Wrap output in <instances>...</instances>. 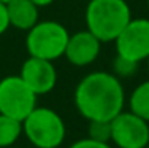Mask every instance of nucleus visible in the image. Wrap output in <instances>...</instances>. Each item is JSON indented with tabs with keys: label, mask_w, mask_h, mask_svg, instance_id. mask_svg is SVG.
<instances>
[{
	"label": "nucleus",
	"mask_w": 149,
	"mask_h": 148,
	"mask_svg": "<svg viewBox=\"0 0 149 148\" xmlns=\"http://www.w3.org/2000/svg\"><path fill=\"white\" fill-rule=\"evenodd\" d=\"M73 100L79 115L87 121H113L124 112L125 93L114 73L92 72L78 83Z\"/></svg>",
	"instance_id": "obj_1"
},
{
	"label": "nucleus",
	"mask_w": 149,
	"mask_h": 148,
	"mask_svg": "<svg viewBox=\"0 0 149 148\" xmlns=\"http://www.w3.org/2000/svg\"><path fill=\"white\" fill-rule=\"evenodd\" d=\"M132 19L125 0H91L86 6V27L102 43L114 41Z\"/></svg>",
	"instance_id": "obj_2"
},
{
	"label": "nucleus",
	"mask_w": 149,
	"mask_h": 148,
	"mask_svg": "<svg viewBox=\"0 0 149 148\" xmlns=\"http://www.w3.org/2000/svg\"><path fill=\"white\" fill-rule=\"evenodd\" d=\"M22 134L35 148H59L65 140L67 128L56 110L37 105L22 121Z\"/></svg>",
	"instance_id": "obj_3"
},
{
	"label": "nucleus",
	"mask_w": 149,
	"mask_h": 148,
	"mask_svg": "<svg viewBox=\"0 0 149 148\" xmlns=\"http://www.w3.org/2000/svg\"><path fill=\"white\" fill-rule=\"evenodd\" d=\"M70 34L57 21H38L27 32L26 48L32 58L56 61L65 54Z\"/></svg>",
	"instance_id": "obj_4"
},
{
	"label": "nucleus",
	"mask_w": 149,
	"mask_h": 148,
	"mask_svg": "<svg viewBox=\"0 0 149 148\" xmlns=\"http://www.w3.org/2000/svg\"><path fill=\"white\" fill-rule=\"evenodd\" d=\"M37 97L19 75L0 80V115L24 121L37 107Z\"/></svg>",
	"instance_id": "obj_5"
},
{
	"label": "nucleus",
	"mask_w": 149,
	"mask_h": 148,
	"mask_svg": "<svg viewBox=\"0 0 149 148\" xmlns=\"http://www.w3.org/2000/svg\"><path fill=\"white\" fill-rule=\"evenodd\" d=\"M116 53L136 64L148 61L149 58V19H130L125 29L114 40Z\"/></svg>",
	"instance_id": "obj_6"
},
{
	"label": "nucleus",
	"mask_w": 149,
	"mask_h": 148,
	"mask_svg": "<svg viewBox=\"0 0 149 148\" xmlns=\"http://www.w3.org/2000/svg\"><path fill=\"white\" fill-rule=\"evenodd\" d=\"M111 142L118 148H146L149 123L132 112H120L111 121Z\"/></svg>",
	"instance_id": "obj_7"
},
{
	"label": "nucleus",
	"mask_w": 149,
	"mask_h": 148,
	"mask_svg": "<svg viewBox=\"0 0 149 148\" xmlns=\"http://www.w3.org/2000/svg\"><path fill=\"white\" fill-rule=\"evenodd\" d=\"M19 76L37 96L51 93L57 83V72L51 61L29 56L21 67Z\"/></svg>",
	"instance_id": "obj_8"
},
{
	"label": "nucleus",
	"mask_w": 149,
	"mask_h": 148,
	"mask_svg": "<svg viewBox=\"0 0 149 148\" xmlns=\"http://www.w3.org/2000/svg\"><path fill=\"white\" fill-rule=\"evenodd\" d=\"M100 49H102V41L86 29L70 35L63 56L72 65L86 67L91 65L98 58Z\"/></svg>",
	"instance_id": "obj_9"
},
{
	"label": "nucleus",
	"mask_w": 149,
	"mask_h": 148,
	"mask_svg": "<svg viewBox=\"0 0 149 148\" xmlns=\"http://www.w3.org/2000/svg\"><path fill=\"white\" fill-rule=\"evenodd\" d=\"M10 18V27L29 32L40 19V6L32 0H13L6 3Z\"/></svg>",
	"instance_id": "obj_10"
},
{
	"label": "nucleus",
	"mask_w": 149,
	"mask_h": 148,
	"mask_svg": "<svg viewBox=\"0 0 149 148\" xmlns=\"http://www.w3.org/2000/svg\"><path fill=\"white\" fill-rule=\"evenodd\" d=\"M129 110L149 123V80L140 83L129 97Z\"/></svg>",
	"instance_id": "obj_11"
},
{
	"label": "nucleus",
	"mask_w": 149,
	"mask_h": 148,
	"mask_svg": "<svg viewBox=\"0 0 149 148\" xmlns=\"http://www.w3.org/2000/svg\"><path fill=\"white\" fill-rule=\"evenodd\" d=\"M22 135V121L0 115V148H11Z\"/></svg>",
	"instance_id": "obj_12"
},
{
	"label": "nucleus",
	"mask_w": 149,
	"mask_h": 148,
	"mask_svg": "<svg viewBox=\"0 0 149 148\" xmlns=\"http://www.w3.org/2000/svg\"><path fill=\"white\" fill-rule=\"evenodd\" d=\"M87 137L97 142H111V121H89Z\"/></svg>",
	"instance_id": "obj_13"
},
{
	"label": "nucleus",
	"mask_w": 149,
	"mask_h": 148,
	"mask_svg": "<svg viewBox=\"0 0 149 148\" xmlns=\"http://www.w3.org/2000/svg\"><path fill=\"white\" fill-rule=\"evenodd\" d=\"M138 69V64L133 61H129V59L125 58H120V56L116 54V59L114 62H113V70H114V75L120 76V78H129V76H132L135 72H136Z\"/></svg>",
	"instance_id": "obj_14"
},
{
	"label": "nucleus",
	"mask_w": 149,
	"mask_h": 148,
	"mask_svg": "<svg viewBox=\"0 0 149 148\" xmlns=\"http://www.w3.org/2000/svg\"><path fill=\"white\" fill-rule=\"evenodd\" d=\"M68 148H113V147H111V143L97 142V140H92L89 137H86V139L76 140V142L72 143Z\"/></svg>",
	"instance_id": "obj_15"
},
{
	"label": "nucleus",
	"mask_w": 149,
	"mask_h": 148,
	"mask_svg": "<svg viewBox=\"0 0 149 148\" xmlns=\"http://www.w3.org/2000/svg\"><path fill=\"white\" fill-rule=\"evenodd\" d=\"M8 29H10L8 8H6V3L0 2V35H3Z\"/></svg>",
	"instance_id": "obj_16"
},
{
	"label": "nucleus",
	"mask_w": 149,
	"mask_h": 148,
	"mask_svg": "<svg viewBox=\"0 0 149 148\" xmlns=\"http://www.w3.org/2000/svg\"><path fill=\"white\" fill-rule=\"evenodd\" d=\"M32 2H33L37 6H40V8H41V6H48V5H51V3L54 2V0H32Z\"/></svg>",
	"instance_id": "obj_17"
},
{
	"label": "nucleus",
	"mask_w": 149,
	"mask_h": 148,
	"mask_svg": "<svg viewBox=\"0 0 149 148\" xmlns=\"http://www.w3.org/2000/svg\"><path fill=\"white\" fill-rule=\"evenodd\" d=\"M0 2H3V3H10V2H13V0H0Z\"/></svg>",
	"instance_id": "obj_18"
},
{
	"label": "nucleus",
	"mask_w": 149,
	"mask_h": 148,
	"mask_svg": "<svg viewBox=\"0 0 149 148\" xmlns=\"http://www.w3.org/2000/svg\"><path fill=\"white\" fill-rule=\"evenodd\" d=\"M146 62H148V70H149V58H148V61H146Z\"/></svg>",
	"instance_id": "obj_19"
},
{
	"label": "nucleus",
	"mask_w": 149,
	"mask_h": 148,
	"mask_svg": "<svg viewBox=\"0 0 149 148\" xmlns=\"http://www.w3.org/2000/svg\"><path fill=\"white\" fill-rule=\"evenodd\" d=\"M146 2H148V8H149V0H146Z\"/></svg>",
	"instance_id": "obj_20"
},
{
	"label": "nucleus",
	"mask_w": 149,
	"mask_h": 148,
	"mask_svg": "<svg viewBox=\"0 0 149 148\" xmlns=\"http://www.w3.org/2000/svg\"><path fill=\"white\" fill-rule=\"evenodd\" d=\"M146 148H149V143H148V147H146Z\"/></svg>",
	"instance_id": "obj_21"
},
{
	"label": "nucleus",
	"mask_w": 149,
	"mask_h": 148,
	"mask_svg": "<svg viewBox=\"0 0 149 148\" xmlns=\"http://www.w3.org/2000/svg\"><path fill=\"white\" fill-rule=\"evenodd\" d=\"M11 148H15V147H11Z\"/></svg>",
	"instance_id": "obj_22"
}]
</instances>
